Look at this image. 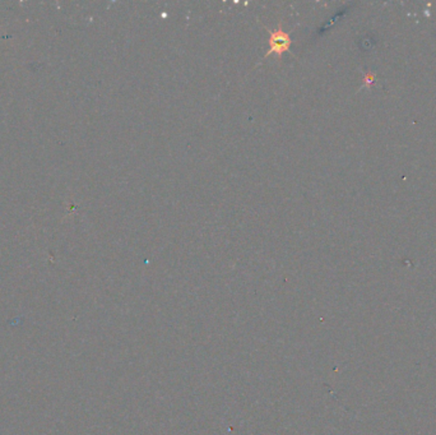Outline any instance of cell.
Listing matches in <instances>:
<instances>
[{"mask_svg":"<svg viewBox=\"0 0 436 435\" xmlns=\"http://www.w3.org/2000/svg\"><path fill=\"white\" fill-rule=\"evenodd\" d=\"M290 45H291V37H290V35L286 33V32L279 27L278 30L270 33V50H268L267 56L276 54V56H281L285 51L288 50Z\"/></svg>","mask_w":436,"mask_h":435,"instance_id":"1","label":"cell"}]
</instances>
